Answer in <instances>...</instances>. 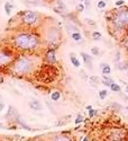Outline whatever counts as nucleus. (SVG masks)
<instances>
[{"label": "nucleus", "instance_id": "nucleus-13", "mask_svg": "<svg viewBox=\"0 0 128 141\" xmlns=\"http://www.w3.org/2000/svg\"><path fill=\"white\" fill-rule=\"evenodd\" d=\"M101 66V70H102V75H110L111 74V68L108 63H101L100 64Z\"/></svg>", "mask_w": 128, "mask_h": 141}, {"label": "nucleus", "instance_id": "nucleus-7", "mask_svg": "<svg viewBox=\"0 0 128 141\" xmlns=\"http://www.w3.org/2000/svg\"><path fill=\"white\" fill-rule=\"evenodd\" d=\"M125 132L120 129H113V130H110L109 134L107 135V140H125Z\"/></svg>", "mask_w": 128, "mask_h": 141}, {"label": "nucleus", "instance_id": "nucleus-4", "mask_svg": "<svg viewBox=\"0 0 128 141\" xmlns=\"http://www.w3.org/2000/svg\"><path fill=\"white\" fill-rule=\"evenodd\" d=\"M61 30L57 26L54 25H49L46 27H44L43 30V35H42V41L46 44L49 47H56L61 44Z\"/></svg>", "mask_w": 128, "mask_h": 141}, {"label": "nucleus", "instance_id": "nucleus-17", "mask_svg": "<svg viewBox=\"0 0 128 141\" xmlns=\"http://www.w3.org/2000/svg\"><path fill=\"white\" fill-rule=\"evenodd\" d=\"M61 98V93L60 91H53L51 94V99L53 100V102H57Z\"/></svg>", "mask_w": 128, "mask_h": 141}, {"label": "nucleus", "instance_id": "nucleus-15", "mask_svg": "<svg viewBox=\"0 0 128 141\" xmlns=\"http://www.w3.org/2000/svg\"><path fill=\"white\" fill-rule=\"evenodd\" d=\"M71 37L73 41L75 42H80V41H82V35L80 32H73V33L71 34Z\"/></svg>", "mask_w": 128, "mask_h": 141}, {"label": "nucleus", "instance_id": "nucleus-31", "mask_svg": "<svg viewBox=\"0 0 128 141\" xmlns=\"http://www.w3.org/2000/svg\"><path fill=\"white\" fill-rule=\"evenodd\" d=\"M95 114H97V111L92 110V108H90V110H89V118H93Z\"/></svg>", "mask_w": 128, "mask_h": 141}, {"label": "nucleus", "instance_id": "nucleus-35", "mask_svg": "<svg viewBox=\"0 0 128 141\" xmlns=\"http://www.w3.org/2000/svg\"><path fill=\"white\" fill-rule=\"evenodd\" d=\"M90 5H91V0H84V6H86L87 8H89Z\"/></svg>", "mask_w": 128, "mask_h": 141}, {"label": "nucleus", "instance_id": "nucleus-26", "mask_svg": "<svg viewBox=\"0 0 128 141\" xmlns=\"http://www.w3.org/2000/svg\"><path fill=\"white\" fill-rule=\"evenodd\" d=\"M121 44H122V46L125 47L126 50H128V33L126 34V37L122 40V42H121Z\"/></svg>", "mask_w": 128, "mask_h": 141}, {"label": "nucleus", "instance_id": "nucleus-8", "mask_svg": "<svg viewBox=\"0 0 128 141\" xmlns=\"http://www.w3.org/2000/svg\"><path fill=\"white\" fill-rule=\"evenodd\" d=\"M46 61L49 63H55L56 62V55H55V49H53V47H49V50H47L46 52Z\"/></svg>", "mask_w": 128, "mask_h": 141}, {"label": "nucleus", "instance_id": "nucleus-2", "mask_svg": "<svg viewBox=\"0 0 128 141\" xmlns=\"http://www.w3.org/2000/svg\"><path fill=\"white\" fill-rule=\"evenodd\" d=\"M109 23V28L114 33L111 35L117 37V34L119 36H124L128 33V8L121 7L120 9H117L111 13V18Z\"/></svg>", "mask_w": 128, "mask_h": 141}, {"label": "nucleus", "instance_id": "nucleus-21", "mask_svg": "<svg viewBox=\"0 0 128 141\" xmlns=\"http://www.w3.org/2000/svg\"><path fill=\"white\" fill-rule=\"evenodd\" d=\"M90 82H91V85H92L93 87H97L100 81H99V79L97 77H94V76H91V77H90Z\"/></svg>", "mask_w": 128, "mask_h": 141}, {"label": "nucleus", "instance_id": "nucleus-38", "mask_svg": "<svg viewBox=\"0 0 128 141\" xmlns=\"http://www.w3.org/2000/svg\"><path fill=\"white\" fill-rule=\"evenodd\" d=\"M81 140L82 141H86V140H90V138H89V137H84V138H82Z\"/></svg>", "mask_w": 128, "mask_h": 141}, {"label": "nucleus", "instance_id": "nucleus-20", "mask_svg": "<svg viewBox=\"0 0 128 141\" xmlns=\"http://www.w3.org/2000/svg\"><path fill=\"white\" fill-rule=\"evenodd\" d=\"M65 27H66V30L70 32H79V28L75 25H72V24H65Z\"/></svg>", "mask_w": 128, "mask_h": 141}, {"label": "nucleus", "instance_id": "nucleus-19", "mask_svg": "<svg viewBox=\"0 0 128 141\" xmlns=\"http://www.w3.org/2000/svg\"><path fill=\"white\" fill-rule=\"evenodd\" d=\"M110 89L113 90V91H116V93H120L121 91L120 86H119L118 84H116V82H113V84L110 85Z\"/></svg>", "mask_w": 128, "mask_h": 141}, {"label": "nucleus", "instance_id": "nucleus-27", "mask_svg": "<svg viewBox=\"0 0 128 141\" xmlns=\"http://www.w3.org/2000/svg\"><path fill=\"white\" fill-rule=\"evenodd\" d=\"M91 53H92V55H99L100 54V50L98 46H93L92 49H91Z\"/></svg>", "mask_w": 128, "mask_h": 141}, {"label": "nucleus", "instance_id": "nucleus-34", "mask_svg": "<svg viewBox=\"0 0 128 141\" xmlns=\"http://www.w3.org/2000/svg\"><path fill=\"white\" fill-rule=\"evenodd\" d=\"M113 107H115L116 110H118V111L121 110V106L119 105V104H117V103H114V104H113Z\"/></svg>", "mask_w": 128, "mask_h": 141}, {"label": "nucleus", "instance_id": "nucleus-37", "mask_svg": "<svg viewBox=\"0 0 128 141\" xmlns=\"http://www.w3.org/2000/svg\"><path fill=\"white\" fill-rule=\"evenodd\" d=\"M3 82V77L1 76V74H0V84H2Z\"/></svg>", "mask_w": 128, "mask_h": 141}, {"label": "nucleus", "instance_id": "nucleus-36", "mask_svg": "<svg viewBox=\"0 0 128 141\" xmlns=\"http://www.w3.org/2000/svg\"><path fill=\"white\" fill-rule=\"evenodd\" d=\"M3 110H5V103L0 102V112H2Z\"/></svg>", "mask_w": 128, "mask_h": 141}, {"label": "nucleus", "instance_id": "nucleus-40", "mask_svg": "<svg viewBox=\"0 0 128 141\" xmlns=\"http://www.w3.org/2000/svg\"><path fill=\"white\" fill-rule=\"evenodd\" d=\"M126 90H127V93H128V84H127V86H126Z\"/></svg>", "mask_w": 128, "mask_h": 141}, {"label": "nucleus", "instance_id": "nucleus-28", "mask_svg": "<svg viewBox=\"0 0 128 141\" xmlns=\"http://www.w3.org/2000/svg\"><path fill=\"white\" fill-rule=\"evenodd\" d=\"M83 121H84V119H83V116L81 115V114H78V116H77V119H75V124H80V123H82Z\"/></svg>", "mask_w": 128, "mask_h": 141}, {"label": "nucleus", "instance_id": "nucleus-44", "mask_svg": "<svg viewBox=\"0 0 128 141\" xmlns=\"http://www.w3.org/2000/svg\"><path fill=\"white\" fill-rule=\"evenodd\" d=\"M106 1H107V0H106Z\"/></svg>", "mask_w": 128, "mask_h": 141}, {"label": "nucleus", "instance_id": "nucleus-43", "mask_svg": "<svg viewBox=\"0 0 128 141\" xmlns=\"http://www.w3.org/2000/svg\"><path fill=\"white\" fill-rule=\"evenodd\" d=\"M127 76H128V74H127Z\"/></svg>", "mask_w": 128, "mask_h": 141}, {"label": "nucleus", "instance_id": "nucleus-23", "mask_svg": "<svg viewBox=\"0 0 128 141\" xmlns=\"http://www.w3.org/2000/svg\"><path fill=\"white\" fill-rule=\"evenodd\" d=\"M118 69L119 70H128V62L118 63Z\"/></svg>", "mask_w": 128, "mask_h": 141}, {"label": "nucleus", "instance_id": "nucleus-29", "mask_svg": "<svg viewBox=\"0 0 128 141\" xmlns=\"http://www.w3.org/2000/svg\"><path fill=\"white\" fill-rule=\"evenodd\" d=\"M115 5H116V7L120 8V7H122V6H125V0H117Z\"/></svg>", "mask_w": 128, "mask_h": 141}, {"label": "nucleus", "instance_id": "nucleus-30", "mask_svg": "<svg viewBox=\"0 0 128 141\" xmlns=\"http://www.w3.org/2000/svg\"><path fill=\"white\" fill-rule=\"evenodd\" d=\"M84 8H86V6L83 5V3H80V5H78V8H77V10L79 11V13H82V11L84 10Z\"/></svg>", "mask_w": 128, "mask_h": 141}, {"label": "nucleus", "instance_id": "nucleus-1", "mask_svg": "<svg viewBox=\"0 0 128 141\" xmlns=\"http://www.w3.org/2000/svg\"><path fill=\"white\" fill-rule=\"evenodd\" d=\"M14 49L22 52H33L41 45V38L31 32H20L11 40Z\"/></svg>", "mask_w": 128, "mask_h": 141}, {"label": "nucleus", "instance_id": "nucleus-12", "mask_svg": "<svg viewBox=\"0 0 128 141\" xmlns=\"http://www.w3.org/2000/svg\"><path fill=\"white\" fill-rule=\"evenodd\" d=\"M17 111L15 110V108L13 106H9V110H8V113L6 114V118L7 119H10V118H17Z\"/></svg>", "mask_w": 128, "mask_h": 141}, {"label": "nucleus", "instance_id": "nucleus-16", "mask_svg": "<svg viewBox=\"0 0 128 141\" xmlns=\"http://www.w3.org/2000/svg\"><path fill=\"white\" fill-rule=\"evenodd\" d=\"M70 60H71L72 64H73V67H75V68H80V66H81V64H80V61L78 60V58H75L73 53L71 54V58H70Z\"/></svg>", "mask_w": 128, "mask_h": 141}, {"label": "nucleus", "instance_id": "nucleus-33", "mask_svg": "<svg viewBox=\"0 0 128 141\" xmlns=\"http://www.w3.org/2000/svg\"><path fill=\"white\" fill-rule=\"evenodd\" d=\"M115 60H116V62L120 61V52H119V51L116 52V58H115Z\"/></svg>", "mask_w": 128, "mask_h": 141}, {"label": "nucleus", "instance_id": "nucleus-42", "mask_svg": "<svg viewBox=\"0 0 128 141\" xmlns=\"http://www.w3.org/2000/svg\"><path fill=\"white\" fill-rule=\"evenodd\" d=\"M80 1H84V0H80Z\"/></svg>", "mask_w": 128, "mask_h": 141}, {"label": "nucleus", "instance_id": "nucleus-11", "mask_svg": "<svg viewBox=\"0 0 128 141\" xmlns=\"http://www.w3.org/2000/svg\"><path fill=\"white\" fill-rule=\"evenodd\" d=\"M56 6L57 7H55L54 9H55V11H57V13L62 14V13H65L66 11V6L64 5L63 1H61V0H58V1L56 2Z\"/></svg>", "mask_w": 128, "mask_h": 141}, {"label": "nucleus", "instance_id": "nucleus-14", "mask_svg": "<svg viewBox=\"0 0 128 141\" xmlns=\"http://www.w3.org/2000/svg\"><path fill=\"white\" fill-rule=\"evenodd\" d=\"M102 85H105V86H107V87H110V85L113 84L114 81H113V79H111L109 76H107V75H103L102 76Z\"/></svg>", "mask_w": 128, "mask_h": 141}, {"label": "nucleus", "instance_id": "nucleus-9", "mask_svg": "<svg viewBox=\"0 0 128 141\" xmlns=\"http://www.w3.org/2000/svg\"><path fill=\"white\" fill-rule=\"evenodd\" d=\"M81 56L83 58V61H84L86 66L88 67V69H89L90 71H92V60H93V58L91 55L84 53V52H81Z\"/></svg>", "mask_w": 128, "mask_h": 141}, {"label": "nucleus", "instance_id": "nucleus-41", "mask_svg": "<svg viewBox=\"0 0 128 141\" xmlns=\"http://www.w3.org/2000/svg\"><path fill=\"white\" fill-rule=\"evenodd\" d=\"M0 128H5V127H3V125H2V124H0Z\"/></svg>", "mask_w": 128, "mask_h": 141}, {"label": "nucleus", "instance_id": "nucleus-6", "mask_svg": "<svg viewBox=\"0 0 128 141\" xmlns=\"http://www.w3.org/2000/svg\"><path fill=\"white\" fill-rule=\"evenodd\" d=\"M15 55L13 50L10 49H0V68L10 67L14 62Z\"/></svg>", "mask_w": 128, "mask_h": 141}, {"label": "nucleus", "instance_id": "nucleus-24", "mask_svg": "<svg viewBox=\"0 0 128 141\" xmlns=\"http://www.w3.org/2000/svg\"><path fill=\"white\" fill-rule=\"evenodd\" d=\"M91 36H92L93 40H100V38H101V33L98 32V31H94L93 33L91 34Z\"/></svg>", "mask_w": 128, "mask_h": 141}, {"label": "nucleus", "instance_id": "nucleus-18", "mask_svg": "<svg viewBox=\"0 0 128 141\" xmlns=\"http://www.w3.org/2000/svg\"><path fill=\"white\" fill-rule=\"evenodd\" d=\"M14 8V5H11L10 2H6L5 3V11H6V15L9 16L11 14V10H13Z\"/></svg>", "mask_w": 128, "mask_h": 141}, {"label": "nucleus", "instance_id": "nucleus-25", "mask_svg": "<svg viewBox=\"0 0 128 141\" xmlns=\"http://www.w3.org/2000/svg\"><path fill=\"white\" fill-rule=\"evenodd\" d=\"M107 95H108V91H107L106 89H103V90H100V91H99V97H100V99H102V100L107 97Z\"/></svg>", "mask_w": 128, "mask_h": 141}, {"label": "nucleus", "instance_id": "nucleus-32", "mask_svg": "<svg viewBox=\"0 0 128 141\" xmlns=\"http://www.w3.org/2000/svg\"><path fill=\"white\" fill-rule=\"evenodd\" d=\"M86 22H87V24H89V25H91V26H95V23L92 21V19L87 18V19H86Z\"/></svg>", "mask_w": 128, "mask_h": 141}, {"label": "nucleus", "instance_id": "nucleus-10", "mask_svg": "<svg viewBox=\"0 0 128 141\" xmlns=\"http://www.w3.org/2000/svg\"><path fill=\"white\" fill-rule=\"evenodd\" d=\"M29 107L30 108H33V110H35V111H41L42 110V103L39 102V100H31V102H29Z\"/></svg>", "mask_w": 128, "mask_h": 141}, {"label": "nucleus", "instance_id": "nucleus-3", "mask_svg": "<svg viewBox=\"0 0 128 141\" xmlns=\"http://www.w3.org/2000/svg\"><path fill=\"white\" fill-rule=\"evenodd\" d=\"M34 66H35L34 59L24 55L14 60V62L10 64V70L16 76H26L29 72H31Z\"/></svg>", "mask_w": 128, "mask_h": 141}, {"label": "nucleus", "instance_id": "nucleus-5", "mask_svg": "<svg viewBox=\"0 0 128 141\" xmlns=\"http://www.w3.org/2000/svg\"><path fill=\"white\" fill-rule=\"evenodd\" d=\"M22 23L27 27H36L41 23V15L37 11L33 10L24 11V14L22 15Z\"/></svg>", "mask_w": 128, "mask_h": 141}, {"label": "nucleus", "instance_id": "nucleus-39", "mask_svg": "<svg viewBox=\"0 0 128 141\" xmlns=\"http://www.w3.org/2000/svg\"><path fill=\"white\" fill-rule=\"evenodd\" d=\"M81 75H84V71H83V70L81 71ZM82 78H83V79H87L88 77H86V76H82Z\"/></svg>", "mask_w": 128, "mask_h": 141}, {"label": "nucleus", "instance_id": "nucleus-22", "mask_svg": "<svg viewBox=\"0 0 128 141\" xmlns=\"http://www.w3.org/2000/svg\"><path fill=\"white\" fill-rule=\"evenodd\" d=\"M107 6V1L106 0H100V1L97 3V7L99 8V9H105Z\"/></svg>", "mask_w": 128, "mask_h": 141}]
</instances>
